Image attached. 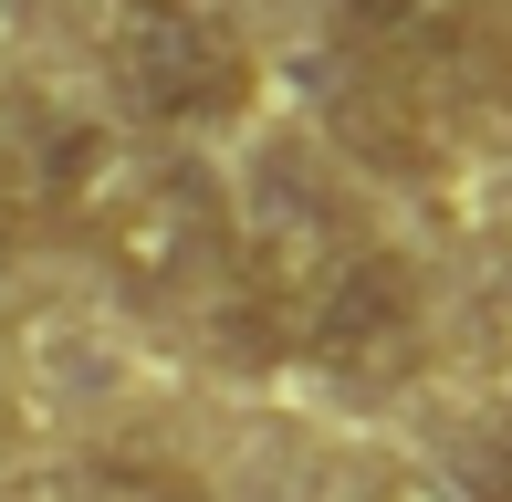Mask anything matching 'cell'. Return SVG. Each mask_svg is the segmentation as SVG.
Segmentation results:
<instances>
[{
	"label": "cell",
	"instance_id": "5",
	"mask_svg": "<svg viewBox=\"0 0 512 502\" xmlns=\"http://www.w3.org/2000/svg\"><path fill=\"white\" fill-rule=\"evenodd\" d=\"M481 0H335V32L356 42L366 63H398V74H429L471 42Z\"/></svg>",
	"mask_w": 512,
	"mask_h": 502
},
{
	"label": "cell",
	"instance_id": "7",
	"mask_svg": "<svg viewBox=\"0 0 512 502\" xmlns=\"http://www.w3.org/2000/svg\"><path fill=\"white\" fill-rule=\"evenodd\" d=\"M471 502H512V419L481 429V450H471Z\"/></svg>",
	"mask_w": 512,
	"mask_h": 502
},
{
	"label": "cell",
	"instance_id": "4",
	"mask_svg": "<svg viewBox=\"0 0 512 502\" xmlns=\"http://www.w3.org/2000/svg\"><path fill=\"white\" fill-rule=\"evenodd\" d=\"M418 335H429V314H418V272L398 262V251H377V241H356L304 293V346L335 377H398L408 356H418Z\"/></svg>",
	"mask_w": 512,
	"mask_h": 502
},
{
	"label": "cell",
	"instance_id": "6",
	"mask_svg": "<svg viewBox=\"0 0 512 502\" xmlns=\"http://www.w3.org/2000/svg\"><path fill=\"white\" fill-rule=\"evenodd\" d=\"M84 502H209V482L157 461V450H95L84 461Z\"/></svg>",
	"mask_w": 512,
	"mask_h": 502
},
{
	"label": "cell",
	"instance_id": "3",
	"mask_svg": "<svg viewBox=\"0 0 512 502\" xmlns=\"http://www.w3.org/2000/svg\"><path fill=\"white\" fill-rule=\"evenodd\" d=\"M356 251V220H345V189L314 168L304 147H272L262 168H251L241 189V220H230V262L251 272V293H262L272 314H304V293L324 272Z\"/></svg>",
	"mask_w": 512,
	"mask_h": 502
},
{
	"label": "cell",
	"instance_id": "1",
	"mask_svg": "<svg viewBox=\"0 0 512 502\" xmlns=\"http://www.w3.org/2000/svg\"><path fill=\"white\" fill-rule=\"evenodd\" d=\"M105 74L147 126H230L251 105V42L209 0H115L105 11Z\"/></svg>",
	"mask_w": 512,
	"mask_h": 502
},
{
	"label": "cell",
	"instance_id": "2",
	"mask_svg": "<svg viewBox=\"0 0 512 502\" xmlns=\"http://www.w3.org/2000/svg\"><path fill=\"white\" fill-rule=\"evenodd\" d=\"M95 251H105L115 283L147 293V304H178V293L220 283L230 272V199H220V178L189 168V157L126 168V189L95 210Z\"/></svg>",
	"mask_w": 512,
	"mask_h": 502
}]
</instances>
